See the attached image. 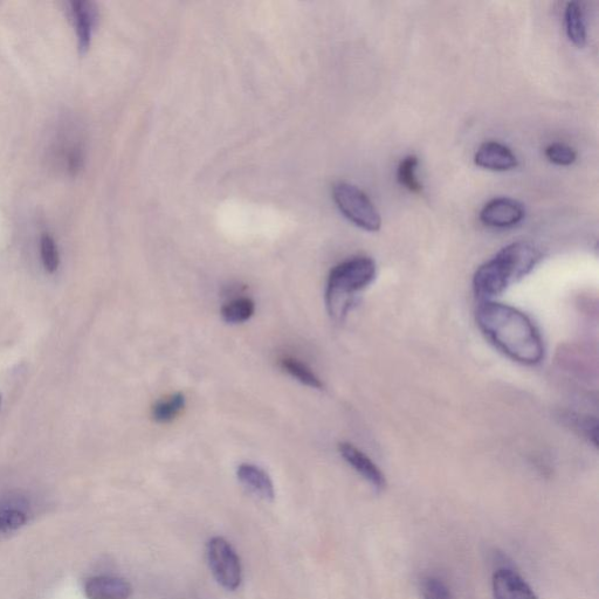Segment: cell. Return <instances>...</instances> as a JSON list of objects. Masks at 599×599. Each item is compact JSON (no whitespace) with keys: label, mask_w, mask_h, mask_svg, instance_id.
Segmentation results:
<instances>
[{"label":"cell","mask_w":599,"mask_h":599,"mask_svg":"<svg viewBox=\"0 0 599 599\" xmlns=\"http://www.w3.org/2000/svg\"><path fill=\"white\" fill-rule=\"evenodd\" d=\"M238 479L247 490L256 495L259 499L273 501L275 491L273 481L264 470L251 464H243L238 467Z\"/></svg>","instance_id":"cell-12"},{"label":"cell","mask_w":599,"mask_h":599,"mask_svg":"<svg viewBox=\"0 0 599 599\" xmlns=\"http://www.w3.org/2000/svg\"><path fill=\"white\" fill-rule=\"evenodd\" d=\"M546 157L549 162L556 165H562V167H568V165L575 163L577 154L576 151L567 146V144L553 143L547 147Z\"/></svg>","instance_id":"cell-20"},{"label":"cell","mask_w":599,"mask_h":599,"mask_svg":"<svg viewBox=\"0 0 599 599\" xmlns=\"http://www.w3.org/2000/svg\"><path fill=\"white\" fill-rule=\"evenodd\" d=\"M333 198L337 208L351 223L368 232L381 230L380 212L361 189L347 182H337L333 187Z\"/></svg>","instance_id":"cell-4"},{"label":"cell","mask_w":599,"mask_h":599,"mask_svg":"<svg viewBox=\"0 0 599 599\" xmlns=\"http://www.w3.org/2000/svg\"><path fill=\"white\" fill-rule=\"evenodd\" d=\"M525 218L523 205L515 199L500 197L492 199L480 212V220L486 226L507 229L522 222Z\"/></svg>","instance_id":"cell-6"},{"label":"cell","mask_w":599,"mask_h":599,"mask_svg":"<svg viewBox=\"0 0 599 599\" xmlns=\"http://www.w3.org/2000/svg\"><path fill=\"white\" fill-rule=\"evenodd\" d=\"M474 162L478 167L491 171L513 170L519 165L518 158L511 149L494 141L481 144Z\"/></svg>","instance_id":"cell-9"},{"label":"cell","mask_w":599,"mask_h":599,"mask_svg":"<svg viewBox=\"0 0 599 599\" xmlns=\"http://www.w3.org/2000/svg\"><path fill=\"white\" fill-rule=\"evenodd\" d=\"M376 274V263L369 257L351 258L335 266L326 289L330 316L336 321L344 320L355 305L357 294L373 284Z\"/></svg>","instance_id":"cell-3"},{"label":"cell","mask_w":599,"mask_h":599,"mask_svg":"<svg viewBox=\"0 0 599 599\" xmlns=\"http://www.w3.org/2000/svg\"><path fill=\"white\" fill-rule=\"evenodd\" d=\"M0 405H2V395H0Z\"/></svg>","instance_id":"cell-22"},{"label":"cell","mask_w":599,"mask_h":599,"mask_svg":"<svg viewBox=\"0 0 599 599\" xmlns=\"http://www.w3.org/2000/svg\"><path fill=\"white\" fill-rule=\"evenodd\" d=\"M418 158L410 155L406 156L397 170V179L399 184L403 185L405 189L413 192V194H421L423 191V185L417 178Z\"/></svg>","instance_id":"cell-17"},{"label":"cell","mask_w":599,"mask_h":599,"mask_svg":"<svg viewBox=\"0 0 599 599\" xmlns=\"http://www.w3.org/2000/svg\"><path fill=\"white\" fill-rule=\"evenodd\" d=\"M254 312H256V304L250 298H237L222 308V316L224 321L231 323V325H239L249 321Z\"/></svg>","instance_id":"cell-14"},{"label":"cell","mask_w":599,"mask_h":599,"mask_svg":"<svg viewBox=\"0 0 599 599\" xmlns=\"http://www.w3.org/2000/svg\"><path fill=\"white\" fill-rule=\"evenodd\" d=\"M185 408V397L183 394H175L167 399H163L154 405L153 418L155 422L161 424H167L174 421L177 416L181 415V412Z\"/></svg>","instance_id":"cell-16"},{"label":"cell","mask_w":599,"mask_h":599,"mask_svg":"<svg viewBox=\"0 0 599 599\" xmlns=\"http://www.w3.org/2000/svg\"><path fill=\"white\" fill-rule=\"evenodd\" d=\"M208 561L213 576L223 588L234 591L242 585V563L236 550L223 537H213L208 543Z\"/></svg>","instance_id":"cell-5"},{"label":"cell","mask_w":599,"mask_h":599,"mask_svg":"<svg viewBox=\"0 0 599 599\" xmlns=\"http://www.w3.org/2000/svg\"><path fill=\"white\" fill-rule=\"evenodd\" d=\"M26 521L25 513L18 509H0V536L16 532Z\"/></svg>","instance_id":"cell-18"},{"label":"cell","mask_w":599,"mask_h":599,"mask_svg":"<svg viewBox=\"0 0 599 599\" xmlns=\"http://www.w3.org/2000/svg\"><path fill=\"white\" fill-rule=\"evenodd\" d=\"M492 592L494 599H539L523 577L508 567L494 571Z\"/></svg>","instance_id":"cell-7"},{"label":"cell","mask_w":599,"mask_h":599,"mask_svg":"<svg viewBox=\"0 0 599 599\" xmlns=\"http://www.w3.org/2000/svg\"><path fill=\"white\" fill-rule=\"evenodd\" d=\"M71 11L77 29L79 50L85 53L91 45L94 26L98 20V10L95 5L87 0H75L71 3Z\"/></svg>","instance_id":"cell-11"},{"label":"cell","mask_w":599,"mask_h":599,"mask_svg":"<svg viewBox=\"0 0 599 599\" xmlns=\"http://www.w3.org/2000/svg\"><path fill=\"white\" fill-rule=\"evenodd\" d=\"M564 18H566V30L571 43L577 47H583L587 44V29H585L580 4L575 2L568 3Z\"/></svg>","instance_id":"cell-13"},{"label":"cell","mask_w":599,"mask_h":599,"mask_svg":"<svg viewBox=\"0 0 599 599\" xmlns=\"http://www.w3.org/2000/svg\"><path fill=\"white\" fill-rule=\"evenodd\" d=\"M339 450L343 459L346 460L364 480H367L368 483L373 486L374 490L377 492L385 490V487H387L385 475L366 453L358 450L357 447L350 443H341L339 445Z\"/></svg>","instance_id":"cell-8"},{"label":"cell","mask_w":599,"mask_h":599,"mask_svg":"<svg viewBox=\"0 0 599 599\" xmlns=\"http://www.w3.org/2000/svg\"><path fill=\"white\" fill-rule=\"evenodd\" d=\"M132 594V585L120 577L96 576L85 584L88 599H129Z\"/></svg>","instance_id":"cell-10"},{"label":"cell","mask_w":599,"mask_h":599,"mask_svg":"<svg viewBox=\"0 0 599 599\" xmlns=\"http://www.w3.org/2000/svg\"><path fill=\"white\" fill-rule=\"evenodd\" d=\"M478 327L495 348L523 366L545 357V344L532 319L520 309L497 301H481L475 313Z\"/></svg>","instance_id":"cell-1"},{"label":"cell","mask_w":599,"mask_h":599,"mask_svg":"<svg viewBox=\"0 0 599 599\" xmlns=\"http://www.w3.org/2000/svg\"><path fill=\"white\" fill-rule=\"evenodd\" d=\"M542 259V252L533 244H509L497 256L481 265L473 277V291L481 301H494L509 286L527 277Z\"/></svg>","instance_id":"cell-2"},{"label":"cell","mask_w":599,"mask_h":599,"mask_svg":"<svg viewBox=\"0 0 599 599\" xmlns=\"http://www.w3.org/2000/svg\"><path fill=\"white\" fill-rule=\"evenodd\" d=\"M282 369L287 371L289 375L296 378L302 384L307 385L309 388L321 390L323 383L320 378L314 374V371L307 366V364L296 360L293 357H285L280 361Z\"/></svg>","instance_id":"cell-15"},{"label":"cell","mask_w":599,"mask_h":599,"mask_svg":"<svg viewBox=\"0 0 599 599\" xmlns=\"http://www.w3.org/2000/svg\"><path fill=\"white\" fill-rule=\"evenodd\" d=\"M41 259L47 272L54 273L58 270L60 264L57 244L50 234H44L41 237Z\"/></svg>","instance_id":"cell-21"},{"label":"cell","mask_w":599,"mask_h":599,"mask_svg":"<svg viewBox=\"0 0 599 599\" xmlns=\"http://www.w3.org/2000/svg\"><path fill=\"white\" fill-rule=\"evenodd\" d=\"M423 599H453L447 584L436 576L425 577L422 582Z\"/></svg>","instance_id":"cell-19"}]
</instances>
